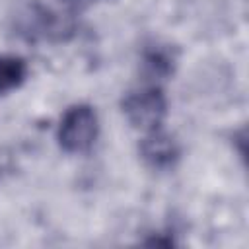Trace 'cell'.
<instances>
[{
	"mask_svg": "<svg viewBox=\"0 0 249 249\" xmlns=\"http://www.w3.org/2000/svg\"><path fill=\"white\" fill-rule=\"evenodd\" d=\"M97 130L99 121L93 107L78 103L64 111L56 128V140L66 154H86L95 144Z\"/></svg>",
	"mask_w": 249,
	"mask_h": 249,
	"instance_id": "obj_1",
	"label": "cell"
},
{
	"mask_svg": "<svg viewBox=\"0 0 249 249\" xmlns=\"http://www.w3.org/2000/svg\"><path fill=\"white\" fill-rule=\"evenodd\" d=\"M121 107H123L126 121L134 128L142 130L144 134L156 128H161L163 119L167 115V99L161 88L156 84L128 91L123 97Z\"/></svg>",
	"mask_w": 249,
	"mask_h": 249,
	"instance_id": "obj_2",
	"label": "cell"
},
{
	"mask_svg": "<svg viewBox=\"0 0 249 249\" xmlns=\"http://www.w3.org/2000/svg\"><path fill=\"white\" fill-rule=\"evenodd\" d=\"M138 150H140V156L146 161V165H150L152 169H158V171L171 169L181 156V150H179V144L175 142V138L169 136L161 128L146 132L144 138L140 140Z\"/></svg>",
	"mask_w": 249,
	"mask_h": 249,
	"instance_id": "obj_3",
	"label": "cell"
},
{
	"mask_svg": "<svg viewBox=\"0 0 249 249\" xmlns=\"http://www.w3.org/2000/svg\"><path fill=\"white\" fill-rule=\"evenodd\" d=\"M175 53L167 45H152L142 54V72L150 80H163L173 74Z\"/></svg>",
	"mask_w": 249,
	"mask_h": 249,
	"instance_id": "obj_4",
	"label": "cell"
},
{
	"mask_svg": "<svg viewBox=\"0 0 249 249\" xmlns=\"http://www.w3.org/2000/svg\"><path fill=\"white\" fill-rule=\"evenodd\" d=\"M27 78V64L19 56L0 54V95L12 91Z\"/></svg>",
	"mask_w": 249,
	"mask_h": 249,
	"instance_id": "obj_5",
	"label": "cell"
},
{
	"mask_svg": "<svg viewBox=\"0 0 249 249\" xmlns=\"http://www.w3.org/2000/svg\"><path fill=\"white\" fill-rule=\"evenodd\" d=\"M62 2L68 4V6H72V8H78V6H84V4H88L91 0H62Z\"/></svg>",
	"mask_w": 249,
	"mask_h": 249,
	"instance_id": "obj_6",
	"label": "cell"
}]
</instances>
